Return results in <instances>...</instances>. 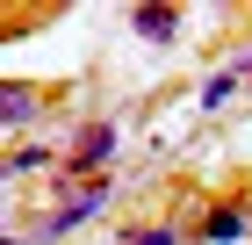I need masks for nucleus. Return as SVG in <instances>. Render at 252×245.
<instances>
[{"mask_svg":"<svg viewBox=\"0 0 252 245\" xmlns=\"http://www.w3.org/2000/svg\"><path fill=\"white\" fill-rule=\"evenodd\" d=\"M137 245H180V231H173V224H152V231H144Z\"/></svg>","mask_w":252,"mask_h":245,"instance_id":"obj_8","label":"nucleus"},{"mask_svg":"<svg viewBox=\"0 0 252 245\" xmlns=\"http://www.w3.org/2000/svg\"><path fill=\"white\" fill-rule=\"evenodd\" d=\"M238 79H245V72H238V65H223V72H209V79H202V94H194V101H202V108H223V101L238 94Z\"/></svg>","mask_w":252,"mask_h":245,"instance_id":"obj_6","label":"nucleus"},{"mask_svg":"<svg viewBox=\"0 0 252 245\" xmlns=\"http://www.w3.org/2000/svg\"><path fill=\"white\" fill-rule=\"evenodd\" d=\"M238 72H245V79H252V51H245V58H238Z\"/></svg>","mask_w":252,"mask_h":245,"instance_id":"obj_9","label":"nucleus"},{"mask_svg":"<svg viewBox=\"0 0 252 245\" xmlns=\"http://www.w3.org/2000/svg\"><path fill=\"white\" fill-rule=\"evenodd\" d=\"M101 209H108V180H94L87 195H72V202L58 209V216H43L36 231H29V245H43V238H65V231H79V224H94Z\"/></svg>","mask_w":252,"mask_h":245,"instance_id":"obj_1","label":"nucleus"},{"mask_svg":"<svg viewBox=\"0 0 252 245\" xmlns=\"http://www.w3.org/2000/svg\"><path fill=\"white\" fill-rule=\"evenodd\" d=\"M108 151H116V130H108V123H87L79 144H72V173H101V166H108Z\"/></svg>","mask_w":252,"mask_h":245,"instance_id":"obj_3","label":"nucleus"},{"mask_svg":"<svg viewBox=\"0 0 252 245\" xmlns=\"http://www.w3.org/2000/svg\"><path fill=\"white\" fill-rule=\"evenodd\" d=\"M245 209H209V216H202V238H216V245H238V238H245Z\"/></svg>","mask_w":252,"mask_h":245,"instance_id":"obj_5","label":"nucleus"},{"mask_svg":"<svg viewBox=\"0 0 252 245\" xmlns=\"http://www.w3.org/2000/svg\"><path fill=\"white\" fill-rule=\"evenodd\" d=\"M180 22H188L180 7H137V15H130V29H137L144 43H152V51H166V43L180 36Z\"/></svg>","mask_w":252,"mask_h":245,"instance_id":"obj_2","label":"nucleus"},{"mask_svg":"<svg viewBox=\"0 0 252 245\" xmlns=\"http://www.w3.org/2000/svg\"><path fill=\"white\" fill-rule=\"evenodd\" d=\"M36 108H43V101L29 94L22 79H7V87H0V123H7V130H22V123H36Z\"/></svg>","mask_w":252,"mask_h":245,"instance_id":"obj_4","label":"nucleus"},{"mask_svg":"<svg viewBox=\"0 0 252 245\" xmlns=\"http://www.w3.org/2000/svg\"><path fill=\"white\" fill-rule=\"evenodd\" d=\"M43 159H51L43 144H15V151H7V180H22V173H36Z\"/></svg>","mask_w":252,"mask_h":245,"instance_id":"obj_7","label":"nucleus"}]
</instances>
